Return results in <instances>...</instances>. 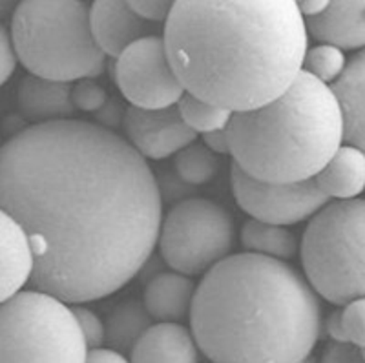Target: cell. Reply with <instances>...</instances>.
I'll list each match as a JSON object with an SVG mask.
<instances>
[{
  "label": "cell",
  "mask_w": 365,
  "mask_h": 363,
  "mask_svg": "<svg viewBox=\"0 0 365 363\" xmlns=\"http://www.w3.org/2000/svg\"><path fill=\"white\" fill-rule=\"evenodd\" d=\"M0 201L34 245V289L66 303L125 287L148 263L163 223L145 157L77 119L26 126L2 146Z\"/></svg>",
  "instance_id": "cell-1"
},
{
  "label": "cell",
  "mask_w": 365,
  "mask_h": 363,
  "mask_svg": "<svg viewBox=\"0 0 365 363\" xmlns=\"http://www.w3.org/2000/svg\"><path fill=\"white\" fill-rule=\"evenodd\" d=\"M163 39L185 91L232 113L282 97L309 50L294 0H179Z\"/></svg>",
  "instance_id": "cell-2"
},
{
  "label": "cell",
  "mask_w": 365,
  "mask_h": 363,
  "mask_svg": "<svg viewBox=\"0 0 365 363\" xmlns=\"http://www.w3.org/2000/svg\"><path fill=\"white\" fill-rule=\"evenodd\" d=\"M190 325L212 363H299L319 339L322 309L287 261L243 252L205 274Z\"/></svg>",
  "instance_id": "cell-3"
},
{
  "label": "cell",
  "mask_w": 365,
  "mask_h": 363,
  "mask_svg": "<svg viewBox=\"0 0 365 363\" xmlns=\"http://www.w3.org/2000/svg\"><path fill=\"white\" fill-rule=\"evenodd\" d=\"M234 165L267 183L314 179L344 143V117L331 86L302 71L272 103L234 113L227 126Z\"/></svg>",
  "instance_id": "cell-4"
},
{
  "label": "cell",
  "mask_w": 365,
  "mask_h": 363,
  "mask_svg": "<svg viewBox=\"0 0 365 363\" xmlns=\"http://www.w3.org/2000/svg\"><path fill=\"white\" fill-rule=\"evenodd\" d=\"M91 4L84 0H24L11 17L13 44L29 75L79 83L106 68L90 22Z\"/></svg>",
  "instance_id": "cell-5"
},
{
  "label": "cell",
  "mask_w": 365,
  "mask_h": 363,
  "mask_svg": "<svg viewBox=\"0 0 365 363\" xmlns=\"http://www.w3.org/2000/svg\"><path fill=\"white\" fill-rule=\"evenodd\" d=\"M299 252L318 296L334 305L365 297V199L325 205L309 221Z\"/></svg>",
  "instance_id": "cell-6"
},
{
  "label": "cell",
  "mask_w": 365,
  "mask_h": 363,
  "mask_svg": "<svg viewBox=\"0 0 365 363\" xmlns=\"http://www.w3.org/2000/svg\"><path fill=\"white\" fill-rule=\"evenodd\" d=\"M2 363H86L90 349L66 302L22 290L2 302Z\"/></svg>",
  "instance_id": "cell-7"
},
{
  "label": "cell",
  "mask_w": 365,
  "mask_h": 363,
  "mask_svg": "<svg viewBox=\"0 0 365 363\" xmlns=\"http://www.w3.org/2000/svg\"><path fill=\"white\" fill-rule=\"evenodd\" d=\"M234 237V219L227 208L210 199L190 198L172 205L163 218L158 247L174 272L200 276L230 256Z\"/></svg>",
  "instance_id": "cell-8"
},
{
  "label": "cell",
  "mask_w": 365,
  "mask_h": 363,
  "mask_svg": "<svg viewBox=\"0 0 365 363\" xmlns=\"http://www.w3.org/2000/svg\"><path fill=\"white\" fill-rule=\"evenodd\" d=\"M115 83L130 106L143 110L178 106L187 93L159 35L141 39L117 58Z\"/></svg>",
  "instance_id": "cell-9"
},
{
  "label": "cell",
  "mask_w": 365,
  "mask_h": 363,
  "mask_svg": "<svg viewBox=\"0 0 365 363\" xmlns=\"http://www.w3.org/2000/svg\"><path fill=\"white\" fill-rule=\"evenodd\" d=\"M230 185L241 210H245L256 221L279 227L312 219L331 203L319 190L316 179L299 183H267L249 175L234 163L230 168Z\"/></svg>",
  "instance_id": "cell-10"
},
{
  "label": "cell",
  "mask_w": 365,
  "mask_h": 363,
  "mask_svg": "<svg viewBox=\"0 0 365 363\" xmlns=\"http://www.w3.org/2000/svg\"><path fill=\"white\" fill-rule=\"evenodd\" d=\"M126 140L145 159H166L195 143L197 133L182 121L178 106L143 110L128 106L125 117Z\"/></svg>",
  "instance_id": "cell-11"
},
{
  "label": "cell",
  "mask_w": 365,
  "mask_h": 363,
  "mask_svg": "<svg viewBox=\"0 0 365 363\" xmlns=\"http://www.w3.org/2000/svg\"><path fill=\"white\" fill-rule=\"evenodd\" d=\"M91 34L106 57L117 58L130 46L150 37V22L133 11L130 2L123 0H97L90 11Z\"/></svg>",
  "instance_id": "cell-12"
},
{
  "label": "cell",
  "mask_w": 365,
  "mask_h": 363,
  "mask_svg": "<svg viewBox=\"0 0 365 363\" xmlns=\"http://www.w3.org/2000/svg\"><path fill=\"white\" fill-rule=\"evenodd\" d=\"M309 37L341 51L365 50V0H338L316 17L305 19Z\"/></svg>",
  "instance_id": "cell-13"
},
{
  "label": "cell",
  "mask_w": 365,
  "mask_h": 363,
  "mask_svg": "<svg viewBox=\"0 0 365 363\" xmlns=\"http://www.w3.org/2000/svg\"><path fill=\"white\" fill-rule=\"evenodd\" d=\"M71 90L73 84L70 83L28 75L22 78L17 91L19 110L31 126L73 119L77 108L71 99Z\"/></svg>",
  "instance_id": "cell-14"
},
{
  "label": "cell",
  "mask_w": 365,
  "mask_h": 363,
  "mask_svg": "<svg viewBox=\"0 0 365 363\" xmlns=\"http://www.w3.org/2000/svg\"><path fill=\"white\" fill-rule=\"evenodd\" d=\"M130 363H200V345L187 327L158 323L139 339Z\"/></svg>",
  "instance_id": "cell-15"
},
{
  "label": "cell",
  "mask_w": 365,
  "mask_h": 363,
  "mask_svg": "<svg viewBox=\"0 0 365 363\" xmlns=\"http://www.w3.org/2000/svg\"><path fill=\"white\" fill-rule=\"evenodd\" d=\"M35 252L28 232L17 219L2 212V302L22 292L35 274Z\"/></svg>",
  "instance_id": "cell-16"
},
{
  "label": "cell",
  "mask_w": 365,
  "mask_h": 363,
  "mask_svg": "<svg viewBox=\"0 0 365 363\" xmlns=\"http://www.w3.org/2000/svg\"><path fill=\"white\" fill-rule=\"evenodd\" d=\"M331 88L344 117L345 145L365 153V50L347 62L344 75Z\"/></svg>",
  "instance_id": "cell-17"
},
{
  "label": "cell",
  "mask_w": 365,
  "mask_h": 363,
  "mask_svg": "<svg viewBox=\"0 0 365 363\" xmlns=\"http://www.w3.org/2000/svg\"><path fill=\"white\" fill-rule=\"evenodd\" d=\"M195 283L179 272H161L148 280L145 287L146 310L161 323H178L190 316L195 297Z\"/></svg>",
  "instance_id": "cell-18"
},
{
  "label": "cell",
  "mask_w": 365,
  "mask_h": 363,
  "mask_svg": "<svg viewBox=\"0 0 365 363\" xmlns=\"http://www.w3.org/2000/svg\"><path fill=\"white\" fill-rule=\"evenodd\" d=\"M314 179L329 199H356L365 190V153L354 146H340Z\"/></svg>",
  "instance_id": "cell-19"
},
{
  "label": "cell",
  "mask_w": 365,
  "mask_h": 363,
  "mask_svg": "<svg viewBox=\"0 0 365 363\" xmlns=\"http://www.w3.org/2000/svg\"><path fill=\"white\" fill-rule=\"evenodd\" d=\"M152 327V316L145 303L139 300H126L113 307L106 322V345L120 354H132L139 339Z\"/></svg>",
  "instance_id": "cell-20"
},
{
  "label": "cell",
  "mask_w": 365,
  "mask_h": 363,
  "mask_svg": "<svg viewBox=\"0 0 365 363\" xmlns=\"http://www.w3.org/2000/svg\"><path fill=\"white\" fill-rule=\"evenodd\" d=\"M241 243L247 248V252L279 261L292 260L299 250L298 240L291 230L279 225L262 223L256 219H249L243 225Z\"/></svg>",
  "instance_id": "cell-21"
},
{
  "label": "cell",
  "mask_w": 365,
  "mask_h": 363,
  "mask_svg": "<svg viewBox=\"0 0 365 363\" xmlns=\"http://www.w3.org/2000/svg\"><path fill=\"white\" fill-rule=\"evenodd\" d=\"M174 168L185 183L190 186H201L216 178L220 172V159L207 145L192 143L175 155Z\"/></svg>",
  "instance_id": "cell-22"
},
{
  "label": "cell",
  "mask_w": 365,
  "mask_h": 363,
  "mask_svg": "<svg viewBox=\"0 0 365 363\" xmlns=\"http://www.w3.org/2000/svg\"><path fill=\"white\" fill-rule=\"evenodd\" d=\"M178 110L181 113L182 121L195 133H201V136L217 132V130H225L234 116L232 112L205 103V101L197 99V97L190 96V93L182 96V99L178 104Z\"/></svg>",
  "instance_id": "cell-23"
},
{
  "label": "cell",
  "mask_w": 365,
  "mask_h": 363,
  "mask_svg": "<svg viewBox=\"0 0 365 363\" xmlns=\"http://www.w3.org/2000/svg\"><path fill=\"white\" fill-rule=\"evenodd\" d=\"M347 68V58L340 48L329 44H318L307 50L303 61V71H307L324 84H334L344 75Z\"/></svg>",
  "instance_id": "cell-24"
},
{
  "label": "cell",
  "mask_w": 365,
  "mask_h": 363,
  "mask_svg": "<svg viewBox=\"0 0 365 363\" xmlns=\"http://www.w3.org/2000/svg\"><path fill=\"white\" fill-rule=\"evenodd\" d=\"M71 99L77 110L81 112L97 113L104 104L108 103V93L101 84H97L93 78H83L73 84L71 90Z\"/></svg>",
  "instance_id": "cell-25"
},
{
  "label": "cell",
  "mask_w": 365,
  "mask_h": 363,
  "mask_svg": "<svg viewBox=\"0 0 365 363\" xmlns=\"http://www.w3.org/2000/svg\"><path fill=\"white\" fill-rule=\"evenodd\" d=\"M347 342L358 349H365V297H358L341 309Z\"/></svg>",
  "instance_id": "cell-26"
},
{
  "label": "cell",
  "mask_w": 365,
  "mask_h": 363,
  "mask_svg": "<svg viewBox=\"0 0 365 363\" xmlns=\"http://www.w3.org/2000/svg\"><path fill=\"white\" fill-rule=\"evenodd\" d=\"M73 312L77 322H79L81 329H83V334L88 343V349H90V351H93V349H101V345L106 343V325L101 322V318L93 312V310L86 309V307L83 305H75Z\"/></svg>",
  "instance_id": "cell-27"
},
{
  "label": "cell",
  "mask_w": 365,
  "mask_h": 363,
  "mask_svg": "<svg viewBox=\"0 0 365 363\" xmlns=\"http://www.w3.org/2000/svg\"><path fill=\"white\" fill-rule=\"evenodd\" d=\"M158 183H159V190H161L163 201L168 199V201H172L174 205L185 201V199H190L192 192H194L188 183H185L181 178H179L178 172L163 173L161 178L158 179Z\"/></svg>",
  "instance_id": "cell-28"
},
{
  "label": "cell",
  "mask_w": 365,
  "mask_h": 363,
  "mask_svg": "<svg viewBox=\"0 0 365 363\" xmlns=\"http://www.w3.org/2000/svg\"><path fill=\"white\" fill-rule=\"evenodd\" d=\"M130 6L146 22H166L170 17L174 2H168V0H132Z\"/></svg>",
  "instance_id": "cell-29"
},
{
  "label": "cell",
  "mask_w": 365,
  "mask_h": 363,
  "mask_svg": "<svg viewBox=\"0 0 365 363\" xmlns=\"http://www.w3.org/2000/svg\"><path fill=\"white\" fill-rule=\"evenodd\" d=\"M126 112H128V108H125L123 104L119 103V101L113 99V97H110L108 103L104 104L99 112L96 113L97 124H99V126H103V128L115 132L119 126H125Z\"/></svg>",
  "instance_id": "cell-30"
},
{
  "label": "cell",
  "mask_w": 365,
  "mask_h": 363,
  "mask_svg": "<svg viewBox=\"0 0 365 363\" xmlns=\"http://www.w3.org/2000/svg\"><path fill=\"white\" fill-rule=\"evenodd\" d=\"M319 363H365L360 356V349L351 343H334L327 345Z\"/></svg>",
  "instance_id": "cell-31"
},
{
  "label": "cell",
  "mask_w": 365,
  "mask_h": 363,
  "mask_svg": "<svg viewBox=\"0 0 365 363\" xmlns=\"http://www.w3.org/2000/svg\"><path fill=\"white\" fill-rule=\"evenodd\" d=\"M0 35H2V44H0V48H2V83H6L13 75V71L17 68V62L21 58H19L15 44H13L11 34H9L8 29L2 28Z\"/></svg>",
  "instance_id": "cell-32"
},
{
  "label": "cell",
  "mask_w": 365,
  "mask_h": 363,
  "mask_svg": "<svg viewBox=\"0 0 365 363\" xmlns=\"http://www.w3.org/2000/svg\"><path fill=\"white\" fill-rule=\"evenodd\" d=\"M327 334L331 336V339L334 343H349L347 334H345V327H344V314H341V309L334 310V312L329 316L327 319Z\"/></svg>",
  "instance_id": "cell-33"
},
{
  "label": "cell",
  "mask_w": 365,
  "mask_h": 363,
  "mask_svg": "<svg viewBox=\"0 0 365 363\" xmlns=\"http://www.w3.org/2000/svg\"><path fill=\"white\" fill-rule=\"evenodd\" d=\"M203 145H207L208 148L214 153H217V155H220V153H230V143H228L227 128L203 136Z\"/></svg>",
  "instance_id": "cell-34"
},
{
  "label": "cell",
  "mask_w": 365,
  "mask_h": 363,
  "mask_svg": "<svg viewBox=\"0 0 365 363\" xmlns=\"http://www.w3.org/2000/svg\"><path fill=\"white\" fill-rule=\"evenodd\" d=\"M86 363H130L125 354L112 351V349H93L88 354Z\"/></svg>",
  "instance_id": "cell-35"
},
{
  "label": "cell",
  "mask_w": 365,
  "mask_h": 363,
  "mask_svg": "<svg viewBox=\"0 0 365 363\" xmlns=\"http://www.w3.org/2000/svg\"><path fill=\"white\" fill-rule=\"evenodd\" d=\"M298 8L303 19H311L329 8V0H302V2H298Z\"/></svg>",
  "instance_id": "cell-36"
},
{
  "label": "cell",
  "mask_w": 365,
  "mask_h": 363,
  "mask_svg": "<svg viewBox=\"0 0 365 363\" xmlns=\"http://www.w3.org/2000/svg\"><path fill=\"white\" fill-rule=\"evenodd\" d=\"M299 363H319V362L314 358V356H309V358H305L303 362H299Z\"/></svg>",
  "instance_id": "cell-37"
},
{
  "label": "cell",
  "mask_w": 365,
  "mask_h": 363,
  "mask_svg": "<svg viewBox=\"0 0 365 363\" xmlns=\"http://www.w3.org/2000/svg\"><path fill=\"white\" fill-rule=\"evenodd\" d=\"M360 356L364 358V362H365V349H360Z\"/></svg>",
  "instance_id": "cell-38"
}]
</instances>
